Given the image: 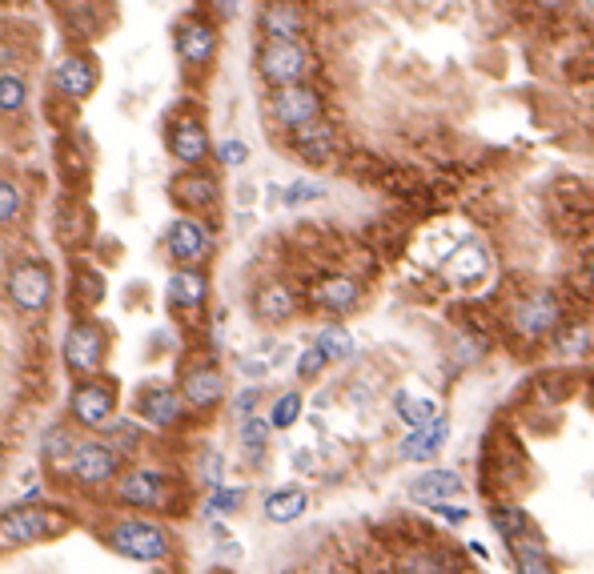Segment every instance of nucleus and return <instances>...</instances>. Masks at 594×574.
I'll return each instance as SVG.
<instances>
[{"instance_id":"obj_22","label":"nucleus","mask_w":594,"mask_h":574,"mask_svg":"<svg viewBox=\"0 0 594 574\" xmlns=\"http://www.w3.org/2000/svg\"><path fill=\"white\" fill-rule=\"evenodd\" d=\"M117 498L129 502V506L153 510V506H161V498H165V474H161V470H129V474L117 482Z\"/></svg>"},{"instance_id":"obj_19","label":"nucleus","mask_w":594,"mask_h":574,"mask_svg":"<svg viewBox=\"0 0 594 574\" xmlns=\"http://www.w3.org/2000/svg\"><path fill=\"white\" fill-rule=\"evenodd\" d=\"M181 398H185V406H193V410L217 406V402L225 398V374H221L217 366H193V370H185V378H181Z\"/></svg>"},{"instance_id":"obj_5","label":"nucleus","mask_w":594,"mask_h":574,"mask_svg":"<svg viewBox=\"0 0 594 574\" xmlns=\"http://www.w3.org/2000/svg\"><path fill=\"white\" fill-rule=\"evenodd\" d=\"M109 546L129 558V562H161L169 554V534L157 526V522H145V518H129V522H117L113 534H109Z\"/></svg>"},{"instance_id":"obj_18","label":"nucleus","mask_w":594,"mask_h":574,"mask_svg":"<svg viewBox=\"0 0 594 574\" xmlns=\"http://www.w3.org/2000/svg\"><path fill=\"white\" fill-rule=\"evenodd\" d=\"M205 298H209V281H205V273H201L197 265H181V269L169 273V281H165V302H169V310L193 314V310L205 306Z\"/></svg>"},{"instance_id":"obj_37","label":"nucleus","mask_w":594,"mask_h":574,"mask_svg":"<svg viewBox=\"0 0 594 574\" xmlns=\"http://www.w3.org/2000/svg\"><path fill=\"white\" fill-rule=\"evenodd\" d=\"M25 101H29L25 81L13 77V73H0V113H21Z\"/></svg>"},{"instance_id":"obj_9","label":"nucleus","mask_w":594,"mask_h":574,"mask_svg":"<svg viewBox=\"0 0 594 574\" xmlns=\"http://www.w3.org/2000/svg\"><path fill=\"white\" fill-rule=\"evenodd\" d=\"M165 149L173 153V161H181L185 169H201V161L209 157V129L201 117L185 113V117H173L169 129H165Z\"/></svg>"},{"instance_id":"obj_56","label":"nucleus","mask_w":594,"mask_h":574,"mask_svg":"<svg viewBox=\"0 0 594 574\" xmlns=\"http://www.w3.org/2000/svg\"><path fill=\"white\" fill-rule=\"evenodd\" d=\"M161 574H165V570H161Z\"/></svg>"},{"instance_id":"obj_49","label":"nucleus","mask_w":594,"mask_h":574,"mask_svg":"<svg viewBox=\"0 0 594 574\" xmlns=\"http://www.w3.org/2000/svg\"><path fill=\"white\" fill-rule=\"evenodd\" d=\"M530 5L542 9V13H566V9L574 5V0H530Z\"/></svg>"},{"instance_id":"obj_31","label":"nucleus","mask_w":594,"mask_h":574,"mask_svg":"<svg viewBox=\"0 0 594 574\" xmlns=\"http://www.w3.org/2000/svg\"><path fill=\"white\" fill-rule=\"evenodd\" d=\"M490 526H494L506 542L530 534V518H526V510H522V506H510V502H494V506H490Z\"/></svg>"},{"instance_id":"obj_34","label":"nucleus","mask_w":594,"mask_h":574,"mask_svg":"<svg viewBox=\"0 0 594 574\" xmlns=\"http://www.w3.org/2000/svg\"><path fill=\"white\" fill-rule=\"evenodd\" d=\"M241 502H245V490L241 486H217V490H209V498H205V518H225V514H237L241 510Z\"/></svg>"},{"instance_id":"obj_16","label":"nucleus","mask_w":594,"mask_h":574,"mask_svg":"<svg viewBox=\"0 0 594 574\" xmlns=\"http://www.w3.org/2000/svg\"><path fill=\"white\" fill-rule=\"evenodd\" d=\"M462 474L450 466H426L422 474H414L406 482V498L418 506H438V502H454L462 494Z\"/></svg>"},{"instance_id":"obj_48","label":"nucleus","mask_w":594,"mask_h":574,"mask_svg":"<svg viewBox=\"0 0 594 574\" xmlns=\"http://www.w3.org/2000/svg\"><path fill=\"white\" fill-rule=\"evenodd\" d=\"M269 370H273L269 362H257V358H241V374H245L249 382H261V378H265Z\"/></svg>"},{"instance_id":"obj_8","label":"nucleus","mask_w":594,"mask_h":574,"mask_svg":"<svg viewBox=\"0 0 594 574\" xmlns=\"http://www.w3.org/2000/svg\"><path fill=\"white\" fill-rule=\"evenodd\" d=\"M9 298L17 310L25 314H37L49 306L53 298V273L45 261H21L13 273H9Z\"/></svg>"},{"instance_id":"obj_25","label":"nucleus","mask_w":594,"mask_h":574,"mask_svg":"<svg viewBox=\"0 0 594 574\" xmlns=\"http://www.w3.org/2000/svg\"><path fill=\"white\" fill-rule=\"evenodd\" d=\"M253 314H257V322L281 326V322H289L297 314V298H293L289 285L269 281V285H261V290L253 294Z\"/></svg>"},{"instance_id":"obj_6","label":"nucleus","mask_w":594,"mask_h":574,"mask_svg":"<svg viewBox=\"0 0 594 574\" xmlns=\"http://www.w3.org/2000/svg\"><path fill=\"white\" fill-rule=\"evenodd\" d=\"M217 45H221V33L209 17H185L173 29V53L185 69H209L217 57Z\"/></svg>"},{"instance_id":"obj_20","label":"nucleus","mask_w":594,"mask_h":574,"mask_svg":"<svg viewBox=\"0 0 594 574\" xmlns=\"http://www.w3.org/2000/svg\"><path fill=\"white\" fill-rule=\"evenodd\" d=\"M446 442H450V422H446V418H438L434 426L410 430V434L402 438L398 454H402V462H426V466H434V462H438V454L446 450Z\"/></svg>"},{"instance_id":"obj_1","label":"nucleus","mask_w":594,"mask_h":574,"mask_svg":"<svg viewBox=\"0 0 594 574\" xmlns=\"http://www.w3.org/2000/svg\"><path fill=\"white\" fill-rule=\"evenodd\" d=\"M562 322H566V302H562L558 290H550V285L526 290V294L514 302V310H510V334H514L522 346L550 342Z\"/></svg>"},{"instance_id":"obj_53","label":"nucleus","mask_w":594,"mask_h":574,"mask_svg":"<svg viewBox=\"0 0 594 574\" xmlns=\"http://www.w3.org/2000/svg\"><path fill=\"white\" fill-rule=\"evenodd\" d=\"M582 269H586V277H590V285H594V249L586 253V261H582Z\"/></svg>"},{"instance_id":"obj_50","label":"nucleus","mask_w":594,"mask_h":574,"mask_svg":"<svg viewBox=\"0 0 594 574\" xmlns=\"http://www.w3.org/2000/svg\"><path fill=\"white\" fill-rule=\"evenodd\" d=\"M293 470H314V454H310L306 446H302V450H297V454H293Z\"/></svg>"},{"instance_id":"obj_30","label":"nucleus","mask_w":594,"mask_h":574,"mask_svg":"<svg viewBox=\"0 0 594 574\" xmlns=\"http://www.w3.org/2000/svg\"><path fill=\"white\" fill-rule=\"evenodd\" d=\"M314 346H318L330 362H350V358L358 354V342H354V334H350L342 322L322 326V330H318V338H314Z\"/></svg>"},{"instance_id":"obj_15","label":"nucleus","mask_w":594,"mask_h":574,"mask_svg":"<svg viewBox=\"0 0 594 574\" xmlns=\"http://www.w3.org/2000/svg\"><path fill=\"white\" fill-rule=\"evenodd\" d=\"M117 466H121V454H117L109 442H97V438H93V442H81V446H77L69 474H73L81 486H105V482H113Z\"/></svg>"},{"instance_id":"obj_21","label":"nucleus","mask_w":594,"mask_h":574,"mask_svg":"<svg viewBox=\"0 0 594 574\" xmlns=\"http://www.w3.org/2000/svg\"><path fill=\"white\" fill-rule=\"evenodd\" d=\"M358 302H362V285L354 277L338 273V277H326V281L314 285V306L334 314V318H346L350 310H358Z\"/></svg>"},{"instance_id":"obj_52","label":"nucleus","mask_w":594,"mask_h":574,"mask_svg":"<svg viewBox=\"0 0 594 574\" xmlns=\"http://www.w3.org/2000/svg\"><path fill=\"white\" fill-rule=\"evenodd\" d=\"M470 554H474V558H490V550H486V546H482V542H478V538H474V542H470Z\"/></svg>"},{"instance_id":"obj_46","label":"nucleus","mask_w":594,"mask_h":574,"mask_svg":"<svg viewBox=\"0 0 594 574\" xmlns=\"http://www.w3.org/2000/svg\"><path fill=\"white\" fill-rule=\"evenodd\" d=\"M257 402H261V386H245V390L233 398V418L241 422V418L257 414Z\"/></svg>"},{"instance_id":"obj_47","label":"nucleus","mask_w":594,"mask_h":574,"mask_svg":"<svg viewBox=\"0 0 594 574\" xmlns=\"http://www.w3.org/2000/svg\"><path fill=\"white\" fill-rule=\"evenodd\" d=\"M241 5H245V0H209V13H213L217 21H233V17L241 13Z\"/></svg>"},{"instance_id":"obj_43","label":"nucleus","mask_w":594,"mask_h":574,"mask_svg":"<svg viewBox=\"0 0 594 574\" xmlns=\"http://www.w3.org/2000/svg\"><path fill=\"white\" fill-rule=\"evenodd\" d=\"M482 350H486V346H482L474 334H458V338H454V362H458V366L482 362Z\"/></svg>"},{"instance_id":"obj_42","label":"nucleus","mask_w":594,"mask_h":574,"mask_svg":"<svg viewBox=\"0 0 594 574\" xmlns=\"http://www.w3.org/2000/svg\"><path fill=\"white\" fill-rule=\"evenodd\" d=\"M217 161H221L225 169H241V165L249 161V145H245L241 137H225V141L217 145Z\"/></svg>"},{"instance_id":"obj_28","label":"nucleus","mask_w":594,"mask_h":574,"mask_svg":"<svg viewBox=\"0 0 594 574\" xmlns=\"http://www.w3.org/2000/svg\"><path fill=\"white\" fill-rule=\"evenodd\" d=\"M394 414L410 426V430H422V426H434L442 418V402L438 398H414L406 386L394 390Z\"/></svg>"},{"instance_id":"obj_2","label":"nucleus","mask_w":594,"mask_h":574,"mask_svg":"<svg viewBox=\"0 0 594 574\" xmlns=\"http://www.w3.org/2000/svg\"><path fill=\"white\" fill-rule=\"evenodd\" d=\"M253 65L269 89H285V85H306L318 73V53L306 41H261Z\"/></svg>"},{"instance_id":"obj_39","label":"nucleus","mask_w":594,"mask_h":574,"mask_svg":"<svg viewBox=\"0 0 594 574\" xmlns=\"http://www.w3.org/2000/svg\"><path fill=\"white\" fill-rule=\"evenodd\" d=\"M326 366H330V358L318 346H306L302 354H297V362H293V370H297V378H302V382H318L326 374Z\"/></svg>"},{"instance_id":"obj_35","label":"nucleus","mask_w":594,"mask_h":574,"mask_svg":"<svg viewBox=\"0 0 594 574\" xmlns=\"http://www.w3.org/2000/svg\"><path fill=\"white\" fill-rule=\"evenodd\" d=\"M302 394L297 390H285V394H277L273 398V406H269V422H273V430H289L297 418H302Z\"/></svg>"},{"instance_id":"obj_45","label":"nucleus","mask_w":594,"mask_h":574,"mask_svg":"<svg viewBox=\"0 0 594 574\" xmlns=\"http://www.w3.org/2000/svg\"><path fill=\"white\" fill-rule=\"evenodd\" d=\"M430 510H434V518H442L446 526L470 522V506H466V502H438V506H430Z\"/></svg>"},{"instance_id":"obj_11","label":"nucleus","mask_w":594,"mask_h":574,"mask_svg":"<svg viewBox=\"0 0 594 574\" xmlns=\"http://www.w3.org/2000/svg\"><path fill=\"white\" fill-rule=\"evenodd\" d=\"M69 414L89 430H105L117 414V390L109 382H81L69 398Z\"/></svg>"},{"instance_id":"obj_23","label":"nucleus","mask_w":594,"mask_h":574,"mask_svg":"<svg viewBox=\"0 0 594 574\" xmlns=\"http://www.w3.org/2000/svg\"><path fill=\"white\" fill-rule=\"evenodd\" d=\"M173 201L181 205V209H209L213 201H217V193H221V185H217V177L213 173H205V169H189V173H181L173 185Z\"/></svg>"},{"instance_id":"obj_29","label":"nucleus","mask_w":594,"mask_h":574,"mask_svg":"<svg viewBox=\"0 0 594 574\" xmlns=\"http://www.w3.org/2000/svg\"><path fill=\"white\" fill-rule=\"evenodd\" d=\"M510 554H514V570H518V574H554L546 546H542L538 538H530V534L514 538V542H510Z\"/></svg>"},{"instance_id":"obj_13","label":"nucleus","mask_w":594,"mask_h":574,"mask_svg":"<svg viewBox=\"0 0 594 574\" xmlns=\"http://www.w3.org/2000/svg\"><path fill=\"white\" fill-rule=\"evenodd\" d=\"M65 362L73 374H97L105 362V330L97 322H73L65 334Z\"/></svg>"},{"instance_id":"obj_54","label":"nucleus","mask_w":594,"mask_h":574,"mask_svg":"<svg viewBox=\"0 0 594 574\" xmlns=\"http://www.w3.org/2000/svg\"><path fill=\"white\" fill-rule=\"evenodd\" d=\"M53 9H73V5H81V0H49Z\"/></svg>"},{"instance_id":"obj_38","label":"nucleus","mask_w":594,"mask_h":574,"mask_svg":"<svg viewBox=\"0 0 594 574\" xmlns=\"http://www.w3.org/2000/svg\"><path fill=\"white\" fill-rule=\"evenodd\" d=\"M197 478H201L209 490L225 486V458H221V450H213V446L201 450V458H197Z\"/></svg>"},{"instance_id":"obj_40","label":"nucleus","mask_w":594,"mask_h":574,"mask_svg":"<svg viewBox=\"0 0 594 574\" xmlns=\"http://www.w3.org/2000/svg\"><path fill=\"white\" fill-rule=\"evenodd\" d=\"M105 430H109V438H105V442H109L117 454H129V450L141 442V426H137V422H117V418H113Z\"/></svg>"},{"instance_id":"obj_36","label":"nucleus","mask_w":594,"mask_h":574,"mask_svg":"<svg viewBox=\"0 0 594 574\" xmlns=\"http://www.w3.org/2000/svg\"><path fill=\"white\" fill-rule=\"evenodd\" d=\"M45 458L49 462H57V466H73V454H77V442H73V434L65 430V426H53L49 434H45Z\"/></svg>"},{"instance_id":"obj_4","label":"nucleus","mask_w":594,"mask_h":574,"mask_svg":"<svg viewBox=\"0 0 594 574\" xmlns=\"http://www.w3.org/2000/svg\"><path fill=\"white\" fill-rule=\"evenodd\" d=\"M69 530V518L53 506H17L0 518V546H33Z\"/></svg>"},{"instance_id":"obj_14","label":"nucleus","mask_w":594,"mask_h":574,"mask_svg":"<svg viewBox=\"0 0 594 574\" xmlns=\"http://www.w3.org/2000/svg\"><path fill=\"white\" fill-rule=\"evenodd\" d=\"M285 141H289V153L302 157L306 165H330L334 153H338V125H330L326 117H318V121H310L302 129L285 133Z\"/></svg>"},{"instance_id":"obj_55","label":"nucleus","mask_w":594,"mask_h":574,"mask_svg":"<svg viewBox=\"0 0 594 574\" xmlns=\"http://www.w3.org/2000/svg\"><path fill=\"white\" fill-rule=\"evenodd\" d=\"M586 402H590V410H594V382H590V394H586Z\"/></svg>"},{"instance_id":"obj_44","label":"nucleus","mask_w":594,"mask_h":574,"mask_svg":"<svg viewBox=\"0 0 594 574\" xmlns=\"http://www.w3.org/2000/svg\"><path fill=\"white\" fill-rule=\"evenodd\" d=\"M17 213H21V189L0 177V225H9Z\"/></svg>"},{"instance_id":"obj_10","label":"nucleus","mask_w":594,"mask_h":574,"mask_svg":"<svg viewBox=\"0 0 594 574\" xmlns=\"http://www.w3.org/2000/svg\"><path fill=\"white\" fill-rule=\"evenodd\" d=\"M181 414H185V398H181L177 386H169V382H145L137 390V418L145 426L169 430V426L181 422Z\"/></svg>"},{"instance_id":"obj_7","label":"nucleus","mask_w":594,"mask_h":574,"mask_svg":"<svg viewBox=\"0 0 594 574\" xmlns=\"http://www.w3.org/2000/svg\"><path fill=\"white\" fill-rule=\"evenodd\" d=\"M257 33H261V41H306L310 17L297 0H261Z\"/></svg>"},{"instance_id":"obj_26","label":"nucleus","mask_w":594,"mask_h":574,"mask_svg":"<svg viewBox=\"0 0 594 574\" xmlns=\"http://www.w3.org/2000/svg\"><path fill=\"white\" fill-rule=\"evenodd\" d=\"M550 354L562 362H582L594 354V322H562L550 338Z\"/></svg>"},{"instance_id":"obj_41","label":"nucleus","mask_w":594,"mask_h":574,"mask_svg":"<svg viewBox=\"0 0 594 574\" xmlns=\"http://www.w3.org/2000/svg\"><path fill=\"white\" fill-rule=\"evenodd\" d=\"M402 574H446V562L434 550H414L402 558Z\"/></svg>"},{"instance_id":"obj_32","label":"nucleus","mask_w":594,"mask_h":574,"mask_svg":"<svg viewBox=\"0 0 594 574\" xmlns=\"http://www.w3.org/2000/svg\"><path fill=\"white\" fill-rule=\"evenodd\" d=\"M269 434H273V422H269V414H249V418H241V426H237L241 450H245L249 458H261V450H265Z\"/></svg>"},{"instance_id":"obj_33","label":"nucleus","mask_w":594,"mask_h":574,"mask_svg":"<svg viewBox=\"0 0 594 574\" xmlns=\"http://www.w3.org/2000/svg\"><path fill=\"white\" fill-rule=\"evenodd\" d=\"M322 197H326V185H322V181H314V177H297V181L285 185L281 205H285V209H302V205H314V201H322Z\"/></svg>"},{"instance_id":"obj_17","label":"nucleus","mask_w":594,"mask_h":574,"mask_svg":"<svg viewBox=\"0 0 594 574\" xmlns=\"http://www.w3.org/2000/svg\"><path fill=\"white\" fill-rule=\"evenodd\" d=\"M97 81H101V69H97L93 57L69 53V57H61V61L53 65V85H57V93L69 97V101H85V97H93Z\"/></svg>"},{"instance_id":"obj_3","label":"nucleus","mask_w":594,"mask_h":574,"mask_svg":"<svg viewBox=\"0 0 594 574\" xmlns=\"http://www.w3.org/2000/svg\"><path fill=\"white\" fill-rule=\"evenodd\" d=\"M265 109H269V121L281 129V133H293L318 117H326V97L322 89H314L310 81L306 85H285V89H269L265 97Z\"/></svg>"},{"instance_id":"obj_24","label":"nucleus","mask_w":594,"mask_h":574,"mask_svg":"<svg viewBox=\"0 0 594 574\" xmlns=\"http://www.w3.org/2000/svg\"><path fill=\"white\" fill-rule=\"evenodd\" d=\"M306 510H310L306 486H277V490H269L265 502H261V514H265V522H273V526H289V522L302 518Z\"/></svg>"},{"instance_id":"obj_51","label":"nucleus","mask_w":594,"mask_h":574,"mask_svg":"<svg viewBox=\"0 0 594 574\" xmlns=\"http://www.w3.org/2000/svg\"><path fill=\"white\" fill-rule=\"evenodd\" d=\"M253 193H257V185H249V181H245V185H237V205H245V209H249V205H253Z\"/></svg>"},{"instance_id":"obj_12","label":"nucleus","mask_w":594,"mask_h":574,"mask_svg":"<svg viewBox=\"0 0 594 574\" xmlns=\"http://www.w3.org/2000/svg\"><path fill=\"white\" fill-rule=\"evenodd\" d=\"M165 249H169V257H173L177 265H197V261L209 257L213 233H209L205 221H197V217H177V221H169V229H165Z\"/></svg>"},{"instance_id":"obj_27","label":"nucleus","mask_w":594,"mask_h":574,"mask_svg":"<svg viewBox=\"0 0 594 574\" xmlns=\"http://www.w3.org/2000/svg\"><path fill=\"white\" fill-rule=\"evenodd\" d=\"M486 269H490V257H486V249L482 245H462L454 257H446V277L454 281V285H474V281H482L486 277Z\"/></svg>"}]
</instances>
